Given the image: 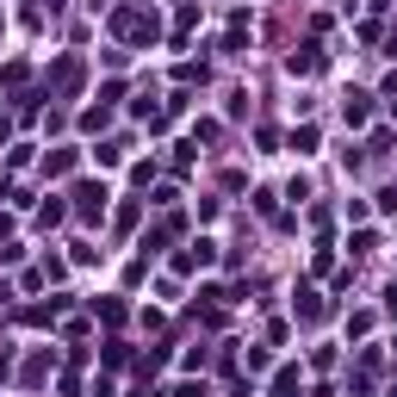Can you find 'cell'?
<instances>
[{
    "instance_id": "obj_1",
    "label": "cell",
    "mask_w": 397,
    "mask_h": 397,
    "mask_svg": "<svg viewBox=\"0 0 397 397\" xmlns=\"http://www.w3.org/2000/svg\"><path fill=\"white\" fill-rule=\"evenodd\" d=\"M99 205H106V193H99V186H81V211H88V218H93Z\"/></svg>"
}]
</instances>
